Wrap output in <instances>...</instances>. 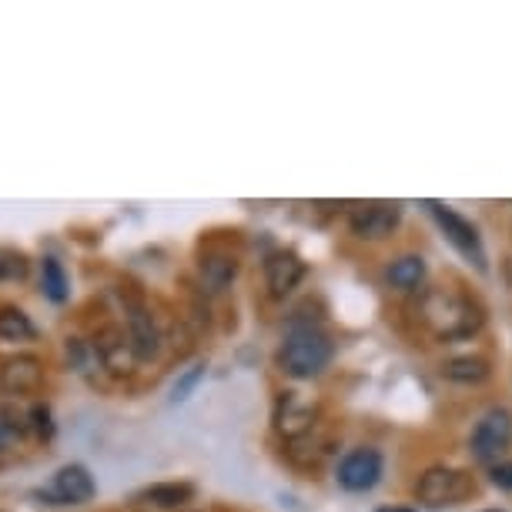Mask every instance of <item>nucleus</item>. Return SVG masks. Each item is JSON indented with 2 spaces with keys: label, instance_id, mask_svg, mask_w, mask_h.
Listing matches in <instances>:
<instances>
[{
  "label": "nucleus",
  "instance_id": "15",
  "mask_svg": "<svg viewBox=\"0 0 512 512\" xmlns=\"http://www.w3.org/2000/svg\"><path fill=\"white\" fill-rule=\"evenodd\" d=\"M442 379L456 382V385H482L492 379V362L482 355H456V359L442 362Z\"/></svg>",
  "mask_w": 512,
  "mask_h": 512
},
{
  "label": "nucleus",
  "instance_id": "18",
  "mask_svg": "<svg viewBox=\"0 0 512 512\" xmlns=\"http://www.w3.org/2000/svg\"><path fill=\"white\" fill-rule=\"evenodd\" d=\"M37 325L17 305H0V342H34Z\"/></svg>",
  "mask_w": 512,
  "mask_h": 512
},
{
  "label": "nucleus",
  "instance_id": "9",
  "mask_svg": "<svg viewBox=\"0 0 512 512\" xmlns=\"http://www.w3.org/2000/svg\"><path fill=\"white\" fill-rule=\"evenodd\" d=\"M382 469H385L382 452L362 446V449H352L349 456L338 462L335 479H338V486L349 489V492H369V489L379 486Z\"/></svg>",
  "mask_w": 512,
  "mask_h": 512
},
{
  "label": "nucleus",
  "instance_id": "12",
  "mask_svg": "<svg viewBox=\"0 0 512 512\" xmlns=\"http://www.w3.org/2000/svg\"><path fill=\"white\" fill-rule=\"evenodd\" d=\"M425 208L432 211V218L439 221V228L446 231V238L462 251V255L472 258V262H476L479 268H486V251H482V238H479V231L472 228L466 218L456 215V211L446 208V205H439V201H429Z\"/></svg>",
  "mask_w": 512,
  "mask_h": 512
},
{
  "label": "nucleus",
  "instance_id": "21",
  "mask_svg": "<svg viewBox=\"0 0 512 512\" xmlns=\"http://www.w3.org/2000/svg\"><path fill=\"white\" fill-rule=\"evenodd\" d=\"M31 275V258L11 245H0V282H27Z\"/></svg>",
  "mask_w": 512,
  "mask_h": 512
},
{
  "label": "nucleus",
  "instance_id": "5",
  "mask_svg": "<svg viewBox=\"0 0 512 512\" xmlns=\"http://www.w3.org/2000/svg\"><path fill=\"white\" fill-rule=\"evenodd\" d=\"M272 422H275L278 436L292 446V442H302V439L312 436V429L318 425V405L302 392H292V389L278 392Z\"/></svg>",
  "mask_w": 512,
  "mask_h": 512
},
{
  "label": "nucleus",
  "instance_id": "19",
  "mask_svg": "<svg viewBox=\"0 0 512 512\" xmlns=\"http://www.w3.org/2000/svg\"><path fill=\"white\" fill-rule=\"evenodd\" d=\"M385 278H389V285L402 288V292H415V288H422V282H425V258L422 255H399L389 265Z\"/></svg>",
  "mask_w": 512,
  "mask_h": 512
},
{
  "label": "nucleus",
  "instance_id": "24",
  "mask_svg": "<svg viewBox=\"0 0 512 512\" xmlns=\"http://www.w3.org/2000/svg\"><path fill=\"white\" fill-rule=\"evenodd\" d=\"M492 482H496V486H502V489H512V466H492Z\"/></svg>",
  "mask_w": 512,
  "mask_h": 512
},
{
  "label": "nucleus",
  "instance_id": "22",
  "mask_svg": "<svg viewBox=\"0 0 512 512\" xmlns=\"http://www.w3.org/2000/svg\"><path fill=\"white\" fill-rule=\"evenodd\" d=\"M205 372H208V365H205V362H195L188 372H181V375H178V382L171 385V399H168V402H171V405H181V402H185L188 395L198 389V382L205 379Z\"/></svg>",
  "mask_w": 512,
  "mask_h": 512
},
{
  "label": "nucleus",
  "instance_id": "6",
  "mask_svg": "<svg viewBox=\"0 0 512 512\" xmlns=\"http://www.w3.org/2000/svg\"><path fill=\"white\" fill-rule=\"evenodd\" d=\"M94 476L88 469L81 466V462H71V466H61L54 472V479L47 482V486L37 492L47 506H84V502L94 499Z\"/></svg>",
  "mask_w": 512,
  "mask_h": 512
},
{
  "label": "nucleus",
  "instance_id": "28",
  "mask_svg": "<svg viewBox=\"0 0 512 512\" xmlns=\"http://www.w3.org/2000/svg\"><path fill=\"white\" fill-rule=\"evenodd\" d=\"M509 272H512V262H509Z\"/></svg>",
  "mask_w": 512,
  "mask_h": 512
},
{
  "label": "nucleus",
  "instance_id": "16",
  "mask_svg": "<svg viewBox=\"0 0 512 512\" xmlns=\"http://www.w3.org/2000/svg\"><path fill=\"white\" fill-rule=\"evenodd\" d=\"M138 499L154 509H178L195 499V486L191 482H154V486L138 492Z\"/></svg>",
  "mask_w": 512,
  "mask_h": 512
},
{
  "label": "nucleus",
  "instance_id": "14",
  "mask_svg": "<svg viewBox=\"0 0 512 512\" xmlns=\"http://www.w3.org/2000/svg\"><path fill=\"white\" fill-rule=\"evenodd\" d=\"M198 278H201V288L208 295H221L235 285L238 278V255H231L225 248H215V251H205L198 262Z\"/></svg>",
  "mask_w": 512,
  "mask_h": 512
},
{
  "label": "nucleus",
  "instance_id": "27",
  "mask_svg": "<svg viewBox=\"0 0 512 512\" xmlns=\"http://www.w3.org/2000/svg\"><path fill=\"white\" fill-rule=\"evenodd\" d=\"M489 512H499V509H489Z\"/></svg>",
  "mask_w": 512,
  "mask_h": 512
},
{
  "label": "nucleus",
  "instance_id": "1",
  "mask_svg": "<svg viewBox=\"0 0 512 512\" xmlns=\"http://www.w3.org/2000/svg\"><path fill=\"white\" fill-rule=\"evenodd\" d=\"M419 322L442 342H456V338L476 335L482 322H486V315L469 295H462L449 285H436L425 288V295L419 298Z\"/></svg>",
  "mask_w": 512,
  "mask_h": 512
},
{
  "label": "nucleus",
  "instance_id": "4",
  "mask_svg": "<svg viewBox=\"0 0 512 512\" xmlns=\"http://www.w3.org/2000/svg\"><path fill=\"white\" fill-rule=\"evenodd\" d=\"M512 446V412L509 409H489L476 422L469 436V452L482 466H499Z\"/></svg>",
  "mask_w": 512,
  "mask_h": 512
},
{
  "label": "nucleus",
  "instance_id": "13",
  "mask_svg": "<svg viewBox=\"0 0 512 512\" xmlns=\"http://www.w3.org/2000/svg\"><path fill=\"white\" fill-rule=\"evenodd\" d=\"M302 278H305V262L295 255V251H275V255H268L265 288L275 302H282V298L292 295L295 288L302 285Z\"/></svg>",
  "mask_w": 512,
  "mask_h": 512
},
{
  "label": "nucleus",
  "instance_id": "10",
  "mask_svg": "<svg viewBox=\"0 0 512 512\" xmlns=\"http://www.w3.org/2000/svg\"><path fill=\"white\" fill-rule=\"evenodd\" d=\"M128 338L141 362H154L164 349V332L158 325V315L144 302H128Z\"/></svg>",
  "mask_w": 512,
  "mask_h": 512
},
{
  "label": "nucleus",
  "instance_id": "23",
  "mask_svg": "<svg viewBox=\"0 0 512 512\" xmlns=\"http://www.w3.org/2000/svg\"><path fill=\"white\" fill-rule=\"evenodd\" d=\"M31 432L37 439H44V442L54 439V415H51V409H47L44 402L31 405Z\"/></svg>",
  "mask_w": 512,
  "mask_h": 512
},
{
  "label": "nucleus",
  "instance_id": "17",
  "mask_svg": "<svg viewBox=\"0 0 512 512\" xmlns=\"http://www.w3.org/2000/svg\"><path fill=\"white\" fill-rule=\"evenodd\" d=\"M27 432H31V409H24V405H17L11 399L0 402V446H14V442H21Z\"/></svg>",
  "mask_w": 512,
  "mask_h": 512
},
{
  "label": "nucleus",
  "instance_id": "11",
  "mask_svg": "<svg viewBox=\"0 0 512 512\" xmlns=\"http://www.w3.org/2000/svg\"><path fill=\"white\" fill-rule=\"evenodd\" d=\"M44 389V362L37 355H11L0 362V392L7 395H37Z\"/></svg>",
  "mask_w": 512,
  "mask_h": 512
},
{
  "label": "nucleus",
  "instance_id": "2",
  "mask_svg": "<svg viewBox=\"0 0 512 512\" xmlns=\"http://www.w3.org/2000/svg\"><path fill=\"white\" fill-rule=\"evenodd\" d=\"M332 352H335L332 338L318 325H292L282 349H278V365L292 379H315V375H322L328 369Z\"/></svg>",
  "mask_w": 512,
  "mask_h": 512
},
{
  "label": "nucleus",
  "instance_id": "20",
  "mask_svg": "<svg viewBox=\"0 0 512 512\" xmlns=\"http://www.w3.org/2000/svg\"><path fill=\"white\" fill-rule=\"evenodd\" d=\"M41 292L44 298H51L54 305H64L67 302V275H64V265L57 262V258L47 255L44 262H41Z\"/></svg>",
  "mask_w": 512,
  "mask_h": 512
},
{
  "label": "nucleus",
  "instance_id": "26",
  "mask_svg": "<svg viewBox=\"0 0 512 512\" xmlns=\"http://www.w3.org/2000/svg\"><path fill=\"white\" fill-rule=\"evenodd\" d=\"M4 452H7V449H4V446H0V456H4Z\"/></svg>",
  "mask_w": 512,
  "mask_h": 512
},
{
  "label": "nucleus",
  "instance_id": "8",
  "mask_svg": "<svg viewBox=\"0 0 512 512\" xmlns=\"http://www.w3.org/2000/svg\"><path fill=\"white\" fill-rule=\"evenodd\" d=\"M402 221V205L395 201H365L349 211V228L352 235H359L365 241H379L389 238Z\"/></svg>",
  "mask_w": 512,
  "mask_h": 512
},
{
  "label": "nucleus",
  "instance_id": "3",
  "mask_svg": "<svg viewBox=\"0 0 512 512\" xmlns=\"http://www.w3.org/2000/svg\"><path fill=\"white\" fill-rule=\"evenodd\" d=\"M476 492V479L466 469H449V466H432L425 469L419 482H415V499L425 509H452L459 502H466Z\"/></svg>",
  "mask_w": 512,
  "mask_h": 512
},
{
  "label": "nucleus",
  "instance_id": "25",
  "mask_svg": "<svg viewBox=\"0 0 512 512\" xmlns=\"http://www.w3.org/2000/svg\"><path fill=\"white\" fill-rule=\"evenodd\" d=\"M375 512H415V509H402V506H382V509H375Z\"/></svg>",
  "mask_w": 512,
  "mask_h": 512
},
{
  "label": "nucleus",
  "instance_id": "7",
  "mask_svg": "<svg viewBox=\"0 0 512 512\" xmlns=\"http://www.w3.org/2000/svg\"><path fill=\"white\" fill-rule=\"evenodd\" d=\"M91 345H94V352H98L101 369L111 372V375H118V379H128V375H134V369L141 365V359H138V352H134L128 332H124V328H118V325L101 328V332L94 335Z\"/></svg>",
  "mask_w": 512,
  "mask_h": 512
}]
</instances>
